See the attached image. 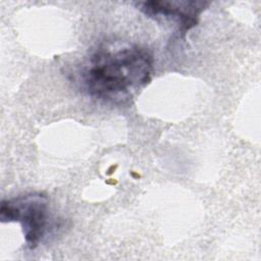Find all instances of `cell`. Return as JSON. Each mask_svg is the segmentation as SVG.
I'll use <instances>...</instances> for the list:
<instances>
[{
	"instance_id": "1",
	"label": "cell",
	"mask_w": 261,
	"mask_h": 261,
	"mask_svg": "<svg viewBox=\"0 0 261 261\" xmlns=\"http://www.w3.org/2000/svg\"><path fill=\"white\" fill-rule=\"evenodd\" d=\"M153 64L151 52L139 45L100 47L89 58L82 80L91 97L124 104L150 83Z\"/></svg>"
},
{
	"instance_id": "2",
	"label": "cell",
	"mask_w": 261,
	"mask_h": 261,
	"mask_svg": "<svg viewBox=\"0 0 261 261\" xmlns=\"http://www.w3.org/2000/svg\"><path fill=\"white\" fill-rule=\"evenodd\" d=\"M2 222H19L29 249H36L51 228L48 198L42 193H28L3 200L0 205Z\"/></svg>"
},
{
	"instance_id": "3",
	"label": "cell",
	"mask_w": 261,
	"mask_h": 261,
	"mask_svg": "<svg viewBox=\"0 0 261 261\" xmlns=\"http://www.w3.org/2000/svg\"><path fill=\"white\" fill-rule=\"evenodd\" d=\"M205 2H170V1H145L139 3V9L147 16L176 21L182 32L197 25L201 12L205 9Z\"/></svg>"
}]
</instances>
